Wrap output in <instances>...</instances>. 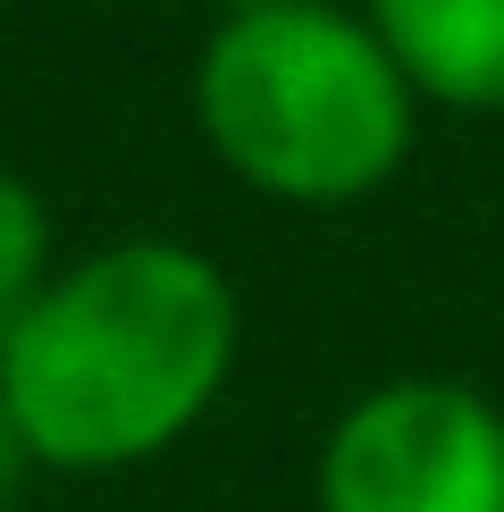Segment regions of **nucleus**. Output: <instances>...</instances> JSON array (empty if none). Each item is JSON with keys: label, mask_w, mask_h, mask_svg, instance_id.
<instances>
[{"label": "nucleus", "mask_w": 504, "mask_h": 512, "mask_svg": "<svg viewBox=\"0 0 504 512\" xmlns=\"http://www.w3.org/2000/svg\"><path fill=\"white\" fill-rule=\"evenodd\" d=\"M370 34L412 93L446 110H504V0H370Z\"/></svg>", "instance_id": "20e7f679"}, {"label": "nucleus", "mask_w": 504, "mask_h": 512, "mask_svg": "<svg viewBox=\"0 0 504 512\" xmlns=\"http://www.w3.org/2000/svg\"><path fill=\"white\" fill-rule=\"evenodd\" d=\"M412 84L370 34L328 0L219 17L194 68V118L210 152L278 202H362L412 152Z\"/></svg>", "instance_id": "f03ea898"}, {"label": "nucleus", "mask_w": 504, "mask_h": 512, "mask_svg": "<svg viewBox=\"0 0 504 512\" xmlns=\"http://www.w3.org/2000/svg\"><path fill=\"white\" fill-rule=\"evenodd\" d=\"M26 462H34V454H26V437H17V420L0 412V504L17 496V479H26Z\"/></svg>", "instance_id": "423d86ee"}, {"label": "nucleus", "mask_w": 504, "mask_h": 512, "mask_svg": "<svg viewBox=\"0 0 504 512\" xmlns=\"http://www.w3.org/2000/svg\"><path fill=\"white\" fill-rule=\"evenodd\" d=\"M236 370V286L194 244H110L0 336V412L34 462L126 471L177 445Z\"/></svg>", "instance_id": "f257e3e1"}, {"label": "nucleus", "mask_w": 504, "mask_h": 512, "mask_svg": "<svg viewBox=\"0 0 504 512\" xmlns=\"http://www.w3.org/2000/svg\"><path fill=\"white\" fill-rule=\"evenodd\" d=\"M244 9H278V0H227V17H244Z\"/></svg>", "instance_id": "0eeeda50"}, {"label": "nucleus", "mask_w": 504, "mask_h": 512, "mask_svg": "<svg viewBox=\"0 0 504 512\" xmlns=\"http://www.w3.org/2000/svg\"><path fill=\"white\" fill-rule=\"evenodd\" d=\"M320 512H504V412L462 378H387L320 445Z\"/></svg>", "instance_id": "7ed1b4c3"}, {"label": "nucleus", "mask_w": 504, "mask_h": 512, "mask_svg": "<svg viewBox=\"0 0 504 512\" xmlns=\"http://www.w3.org/2000/svg\"><path fill=\"white\" fill-rule=\"evenodd\" d=\"M42 261H51V219H42L34 185L0 168V336H9L17 311L42 294Z\"/></svg>", "instance_id": "39448f33"}]
</instances>
